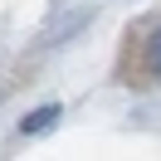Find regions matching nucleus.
Masks as SVG:
<instances>
[{
    "label": "nucleus",
    "instance_id": "f257e3e1",
    "mask_svg": "<svg viewBox=\"0 0 161 161\" xmlns=\"http://www.w3.org/2000/svg\"><path fill=\"white\" fill-rule=\"evenodd\" d=\"M54 122H59V103H44V108H34L30 117L20 122V132H25V137H39V132H49Z\"/></svg>",
    "mask_w": 161,
    "mask_h": 161
},
{
    "label": "nucleus",
    "instance_id": "f03ea898",
    "mask_svg": "<svg viewBox=\"0 0 161 161\" xmlns=\"http://www.w3.org/2000/svg\"><path fill=\"white\" fill-rule=\"evenodd\" d=\"M147 69L161 78V30H151V39H147Z\"/></svg>",
    "mask_w": 161,
    "mask_h": 161
}]
</instances>
